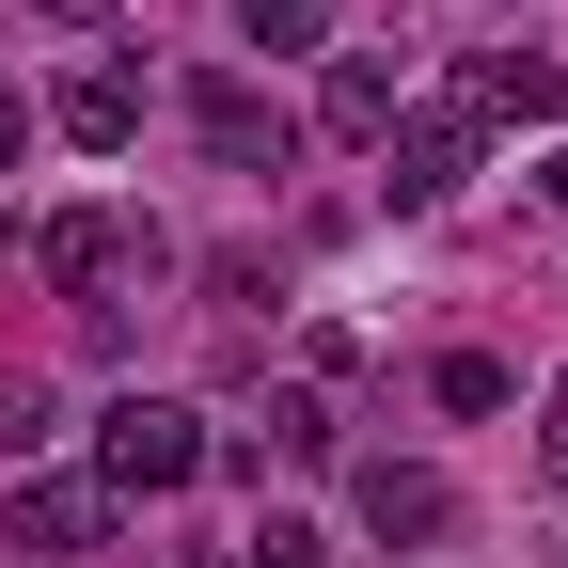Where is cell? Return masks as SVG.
Segmentation results:
<instances>
[{
  "mask_svg": "<svg viewBox=\"0 0 568 568\" xmlns=\"http://www.w3.org/2000/svg\"><path fill=\"white\" fill-rule=\"evenodd\" d=\"M32 268H48L95 332H126L142 284H174V237L142 222V205H63V222H32Z\"/></svg>",
  "mask_w": 568,
  "mask_h": 568,
  "instance_id": "6da1fadb",
  "label": "cell"
},
{
  "mask_svg": "<svg viewBox=\"0 0 568 568\" xmlns=\"http://www.w3.org/2000/svg\"><path fill=\"white\" fill-rule=\"evenodd\" d=\"M205 443H222V426H205L190 395H111L95 410V489H111V506H159V489L205 474Z\"/></svg>",
  "mask_w": 568,
  "mask_h": 568,
  "instance_id": "7a4b0ae2",
  "label": "cell"
},
{
  "mask_svg": "<svg viewBox=\"0 0 568 568\" xmlns=\"http://www.w3.org/2000/svg\"><path fill=\"white\" fill-rule=\"evenodd\" d=\"M474 142H489V126H474V95H410V111L379 126V190H395V205H458Z\"/></svg>",
  "mask_w": 568,
  "mask_h": 568,
  "instance_id": "3957f363",
  "label": "cell"
},
{
  "mask_svg": "<svg viewBox=\"0 0 568 568\" xmlns=\"http://www.w3.org/2000/svg\"><path fill=\"white\" fill-rule=\"evenodd\" d=\"M190 142L222 174H284V159H301V111H284L268 80H190Z\"/></svg>",
  "mask_w": 568,
  "mask_h": 568,
  "instance_id": "277c9868",
  "label": "cell"
},
{
  "mask_svg": "<svg viewBox=\"0 0 568 568\" xmlns=\"http://www.w3.org/2000/svg\"><path fill=\"white\" fill-rule=\"evenodd\" d=\"M364 537L443 552V537H458V474H426V458H364Z\"/></svg>",
  "mask_w": 568,
  "mask_h": 568,
  "instance_id": "5b68a950",
  "label": "cell"
},
{
  "mask_svg": "<svg viewBox=\"0 0 568 568\" xmlns=\"http://www.w3.org/2000/svg\"><path fill=\"white\" fill-rule=\"evenodd\" d=\"M458 95H474V126H552V111H568V63H537V48H474Z\"/></svg>",
  "mask_w": 568,
  "mask_h": 568,
  "instance_id": "8992f818",
  "label": "cell"
},
{
  "mask_svg": "<svg viewBox=\"0 0 568 568\" xmlns=\"http://www.w3.org/2000/svg\"><path fill=\"white\" fill-rule=\"evenodd\" d=\"M95 537H111V489L95 474H32L17 489V552H95Z\"/></svg>",
  "mask_w": 568,
  "mask_h": 568,
  "instance_id": "52a82bcc",
  "label": "cell"
},
{
  "mask_svg": "<svg viewBox=\"0 0 568 568\" xmlns=\"http://www.w3.org/2000/svg\"><path fill=\"white\" fill-rule=\"evenodd\" d=\"M395 111H410V80H395V63H379V48H332V80H316V126H332V142H379Z\"/></svg>",
  "mask_w": 568,
  "mask_h": 568,
  "instance_id": "ba28073f",
  "label": "cell"
},
{
  "mask_svg": "<svg viewBox=\"0 0 568 568\" xmlns=\"http://www.w3.org/2000/svg\"><path fill=\"white\" fill-rule=\"evenodd\" d=\"M48 126L80 142V159H126V142H142V80H126V63H95V80L48 95Z\"/></svg>",
  "mask_w": 568,
  "mask_h": 568,
  "instance_id": "9c48e42d",
  "label": "cell"
},
{
  "mask_svg": "<svg viewBox=\"0 0 568 568\" xmlns=\"http://www.w3.org/2000/svg\"><path fill=\"white\" fill-rule=\"evenodd\" d=\"M48 443H63V395L32 364H0V458H48Z\"/></svg>",
  "mask_w": 568,
  "mask_h": 568,
  "instance_id": "30bf717a",
  "label": "cell"
},
{
  "mask_svg": "<svg viewBox=\"0 0 568 568\" xmlns=\"http://www.w3.org/2000/svg\"><path fill=\"white\" fill-rule=\"evenodd\" d=\"M253 48H332V0H237Z\"/></svg>",
  "mask_w": 568,
  "mask_h": 568,
  "instance_id": "8fae6325",
  "label": "cell"
},
{
  "mask_svg": "<svg viewBox=\"0 0 568 568\" xmlns=\"http://www.w3.org/2000/svg\"><path fill=\"white\" fill-rule=\"evenodd\" d=\"M237 568H332V537H316V521H284V506H268V521L237 537Z\"/></svg>",
  "mask_w": 568,
  "mask_h": 568,
  "instance_id": "7c38bea8",
  "label": "cell"
},
{
  "mask_svg": "<svg viewBox=\"0 0 568 568\" xmlns=\"http://www.w3.org/2000/svg\"><path fill=\"white\" fill-rule=\"evenodd\" d=\"M443 410H506V364H489V347H443V379H426Z\"/></svg>",
  "mask_w": 568,
  "mask_h": 568,
  "instance_id": "4fadbf2b",
  "label": "cell"
},
{
  "mask_svg": "<svg viewBox=\"0 0 568 568\" xmlns=\"http://www.w3.org/2000/svg\"><path fill=\"white\" fill-rule=\"evenodd\" d=\"M537 489H568V379L537 395Z\"/></svg>",
  "mask_w": 568,
  "mask_h": 568,
  "instance_id": "5bb4252c",
  "label": "cell"
},
{
  "mask_svg": "<svg viewBox=\"0 0 568 568\" xmlns=\"http://www.w3.org/2000/svg\"><path fill=\"white\" fill-rule=\"evenodd\" d=\"M17 142H32V95H17V80H0V174H17Z\"/></svg>",
  "mask_w": 568,
  "mask_h": 568,
  "instance_id": "9a60e30c",
  "label": "cell"
},
{
  "mask_svg": "<svg viewBox=\"0 0 568 568\" xmlns=\"http://www.w3.org/2000/svg\"><path fill=\"white\" fill-rule=\"evenodd\" d=\"M32 17H80V32H95V17H111V0H32Z\"/></svg>",
  "mask_w": 568,
  "mask_h": 568,
  "instance_id": "2e32d148",
  "label": "cell"
},
{
  "mask_svg": "<svg viewBox=\"0 0 568 568\" xmlns=\"http://www.w3.org/2000/svg\"><path fill=\"white\" fill-rule=\"evenodd\" d=\"M537 190H552V205H568V142H552V174H537Z\"/></svg>",
  "mask_w": 568,
  "mask_h": 568,
  "instance_id": "e0dca14e",
  "label": "cell"
}]
</instances>
